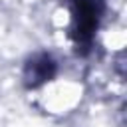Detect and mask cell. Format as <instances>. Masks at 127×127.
<instances>
[{"mask_svg":"<svg viewBox=\"0 0 127 127\" xmlns=\"http://www.w3.org/2000/svg\"><path fill=\"white\" fill-rule=\"evenodd\" d=\"M99 20V10L93 0H73V24L75 36L81 42H89Z\"/></svg>","mask_w":127,"mask_h":127,"instance_id":"1","label":"cell"},{"mask_svg":"<svg viewBox=\"0 0 127 127\" xmlns=\"http://www.w3.org/2000/svg\"><path fill=\"white\" fill-rule=\"evenodd\" d=\"M54 71H56L54 60H52L50 56L42 54V56H36V58H32V60L28 62L24 77H26V83H28V85L36 87V85L44 83L46 79H50V77L54 75Z\"/></svg>","mask_w":127,"mask_h":127,"instance_id":"2","label":"cell"}]
</instances>
